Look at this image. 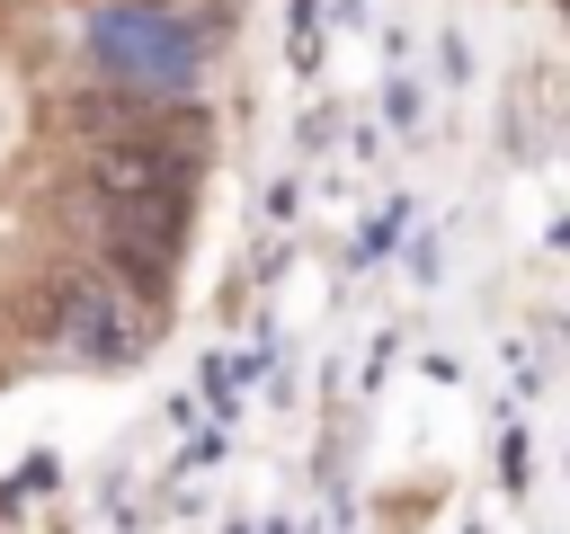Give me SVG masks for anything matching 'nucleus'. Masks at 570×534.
Instances as JSON below:
<instances>
[{
    "label": "nucleus",
    "mask_w": 570,
    "mask_h": 534,
    "mask_svg": "<svg viewBox=\"0 0 570 534\" xmlns=\"http://www.w3.org/2000/svg\"><path fill=\"white\" fill-rule=\"evenodd\" d=\"M125 9H169V0H125Z\"/></svg>",
    "instance_id": "obj_2"
},
{
    "label": "nucleus",
    "mask_w": 570,
    "mask_h": 534,
    "mask_svg": "<svg viewBox=\"0 0 570 534\" xmlns=\"http://www.w3.org/2000/svg\"><path fill=\"white\" fill-rule=\"evenodd\" d=\"M62 312H71V320H62V338H71L80 356H125V347L142 338V312H134V294H125V285H107V276H80Z\"/></svg>",
    "instance_id": "obj_1"
}]
</instances>
